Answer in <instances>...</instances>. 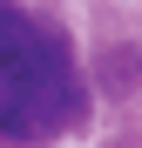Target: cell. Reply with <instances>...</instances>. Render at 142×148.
<instances>
[{"mask_svg": "<svg viewBox=\"0 0 142 148\" xmlns=\"http://www.w3.org/2000/svg\"><path fill=\"white\" fill-rule=\"evenodd\" d=\"M75 114V54L27 7H0V135L34 141Z\"/></svg>", "mask_w": 142, "mask_h": 148, "instance_id": "obj_1", "label": "cell"}]
</instances>
